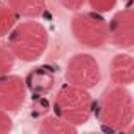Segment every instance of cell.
<instances>
[{
  "label": "cell",
  "instance_id": "6da1fadb",
  "mask_svg": "<svg viewBox=\"0 0 134 134\" xmlns=\"http://www.w3.org/2000/svg\"><path fill=\"white\" fill-rule=\"evenodd\" d=\"M93 114L99 125L112 132L128 131L134 118V103L131 92L121 85L107 87L95 101Z\"/></svg>",
  "mask_w": 134,
  "mask_h": 134
},
{
  "label": "cell",
  "instance_id": "7a4b0ae2",
  "mask_svg": "<svg viewBox=\"0 0 134 134\" xmlns=\"http://www.w3.org/2000/svg\"><path fill=\"white\" fill-rule=\"evenodd\" d=\"M49 44V32L47 29L35 21H24L13 27L8 33V49L22 62H35L41 58Z\"/></svg>",
  "mask_w": 134,
  "mask_h": 134
},
{
  "label": "cell",
  "instance_id": "3957f363",
  "mask_svg": "<svg viewBox=\"0 0 134 134\" xmlns=\"http://www.w3.org/2000/svg\"><path fill=\"white\" fill-rule=\"evenodd\" d=\"M93 104L95 99L87 88L73 84H65L58 88L54 98L52 110L55 115L66 120L68 123L81 126L85 125L93 115Z\"/></svg>",
  "mask_w": 134,
  "mask_h": 134
},
{
  "label": "cell",
  "instance_id": "277c9868",
  "mask_svg": "<svg viewBox=\"0 0 134 134\" xmlns=\"http://www.w3.org/2000/svg\"><path fill=\"white\" fill-rule=\"evenodd\" d=\"M71 32L76 41L90 49H99L109 41V22L96 11H77L71 19Z\"/></svg>",
  "mask_w": 134,
  "mask_h": 134
},
{
  "label": "cell",
  "instance_id": "5b68a950",
  "mask_svg": "<svg viewBox=\"0 0 134 134\" xmlns=\"http://www.w3.org/2000/svg\"><path fill=\"white\" fill-rule=\"evenodd\" d=\"M65 77L68 84L90 90L101 81L99 63L90 54H76L66 63Z\"/></svg>",
  "mask_w": 134,
  "mask_h": 134
},
{
  "label": "cell",
  "instance_id": "8992f818",
  "mask_svg": "<svg viewBox=\"0 0 134 134\" xmlns=\"http://www.w3.org/2000/svg\"><path fill=\"white\" fill-rule=\"evenodd\" d=\"M109 41L118 49H131L134 46V11L131 5L115 13L110 19Z\"/></svg>",
  "mask_w": 134,
  "mask_h": 134
},
{
  "label": "cell",
  "instance_id": "52a82bcc",
  "mask_svg": "<svg viewBox=\"0 0 134 134\" xmlns=\"http://www.w3.org/2000/svg\"><path fill=\"white\" fill-rule=\"evenodd\" d=\"M27 98V87L21 76L2 74L0 76V109L5 112H18Z\"/></svg>",
  "mask_w": 134,
  "mask_h": 134
},
{
  "label": "cell",
  "instance_id": "ba28073f",
  "mask_svg": "<svg viewBox=\"0 0 134 134\" xmlns=\"http://www.w3.org/2000/svg\"><path fill=\"white\" fill-rule=\"evenodd\" d=\"M24 82H25L27 92H30L35 98L47 96L55 85V71L47 65L36 66V68L29 71Z\"/></svg>",
  "mask_w": 134,
  "mask_h": 134
},
{
  "label": "cell",
  "instance_id": "9c48e42d",
  "mask_svg": "<svg viewBox=\"0 0 134 134\" xmlns=\"http://www.w3.org/2000/svg\"><path fill=\"white\" fill-rule=\"evenodd\" d=\"M110 81L114 85L128 87L134 81V62L129 54H117L110 62Z\"/></svg>",
  "mask_w": 134,
  "mask_h": 134
},
{
  "label": "cell",
  "instance_id": "30bf717a",
  "mask_svg": "<svg viewBox=\"0 0 134 134\" xmlns=\"http://www.w3.org/2000/svg\"><path fill=\"white\" fill-rule=\"evenodd\" d=\"M8 7L18 18L38 19L46 11V0H8Z\"/></svg>",
  "mask_w": 134,
  "mask_h": 134
},
{
  "label": "cell",
  "instance_id": "8fae6325",
  "mask_svg": "<svg viewBox=\"0 0 134 134\" xmlns=\"http://www.w3.org/2000/svg\"><path fill=\"white\" fill-rule=\"evenodd\" d=\"M77 126L68 123L66 120L60 118L58 115H43L40 125H38V132L41 134H70L76 132Z\"/></svg>",
  "mask_w": 134,
  "mask_h": 134
},
{
  "label": "cell",
  "instance_id": "7c38bea8",
  "mask_svg": "<svg viewBox=\"0 0 134 134\" xmlns=\"http://www.w3.org/2000/svg\"><path fill=\"white\" fill-rule=\"evenodd\" d=\"M18 19L19 18L8 5L7 7L0 5V38L7 36L13 30V27L18 24Z\"/></svg>",
  "mask_w": 134,
  "mask_h": 134
},
{
  "label": "cell",
  "instance_id": "4fadbf2b",
  "mask_svg": "<svg viewBox=\"0 0 134 134\" xmlns=\"http://www.w3.org/2000/svg\"><path fill=\"white\" fill-rule=\"evenodd\" d=\"M14 55L11 54V51L5 46H0V76L7 74L13 70L14 66Z\"/></svg>",
  "mask_w": 134,
  "mask_h": 134
},
{
  "label": "cell",
  "instance_id": "5bb4252c",
  "mask_svg": "<svg viewBox=\"0 0 134 134\" xmlns=\"http://www.w3.org/2000/svg\"><path fill=\"white\" fill-rule=\"evenodd\" d=\"M87 2H88V5L92 7L93 11L103 14V13L112 11L115 8V5H117L118 0H87Z\"/></svg>",
  "mask_w": 134,
  "mask_h": 134
},
{
  "label": "cell",
  "instance_id": "9a60e30c",
  "mask_svg": "<svg viewBox=\"0 0 134 134\" xmlns=\"http://www.w3.org/2000/svg\"><path fill=\"white\" fill-rule=\"evenodd\" d=\"M13 129V120L10 117L8 112H5L3 109H0V134L10 132Z\"/></svg>",
  "mask_w": 134,
  "mask_h": 134
},
{
  "label": "cell",
  "instance_id": "2e32d148",
  "mask_svg": "<svg viewBox=\"0 0 134 134\" xmlns=\"http://www.w3.org/2000/svg\"><path fill=\"white\" fill-rule=\"evenodd\" d=\"M57 2L68 11H79L87 0H57Z\"/></svg>",
  "mask_w": 134,
  "mask_h": 134
},
{
  "label": "cell",
  "instance_id": "e0dca14e",
  "mask_svg": "<svg viewBox=\"0 0 134 134\" xmlns=\"http://www.w3.org/2000/svg\"><path fill=\"white\" fill-rule=\"evenodd\" d=\"M121 2H126V3H131V0H121Z\"/></svg>",
  "mask_w": 134,
  "mask_h": 134
}]
</instances>
